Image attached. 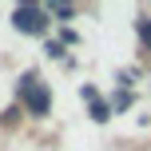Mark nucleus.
Returning a JSON list of instances; mask_svg holds the SVG:
<instances>
[{"mask_svg":"<svg viewBox=\"0 0 151 151\" xmlns=\"http://www.w3.org/2000/svg\"><path fill=\"white\" fill-rule=\"evenodd\" d=\"M12 20H16V28L28 32V36H44V32H48V12L36 8V4H20L12 12Z\"/></svg>","mask_w":151,"mask_h":151,"instance_id":"obj_1","label":"nucleus"},{"mask_svg":"<svg viewBox=\"0 0 151 151\" xmlns=\"http://www.w3.org/2000/svg\"><path fill=\"white\" fill-rule=\"evenodd\" d=\"M20 96H24V104H28L32 115H48L52 96H48V88H44L40 80H24V83H20Z\"/></svg>","mask_w":151,"mask_h":151,"instance_id":"obj_2","label":"nucleus"},{"mask_svg":"<svg viewBox=\"0 0 151 151\" xmlns=\"http://www.w3.org/2000/svg\"><path fill=\"white\" fill-rule=\"evenodd\" d=\"M83 99H88L91 119H96V123H107V119H111V111H107V104L99 99V91H96V88H83Z\"/></svg>","mask_w":151,"mask_h":151,"instance_id":"obj_3","label":"nucleus"},{"mask_svg":"<svg viewBox=\"0 0 151 151\" xmlns=\"http://www.w3.org/2000/svg\"><path fill=\"white\" fill-rule=\"evenodd\" d=\"M139 40H143V48L151 52V20H139Z\"/></svg>","mask_w":151,"mask_h":151,"instance_id":"obj_4","label":"nucleus"}]
</instances>
